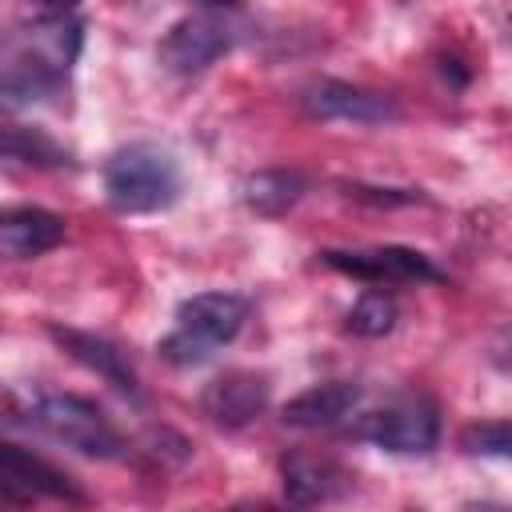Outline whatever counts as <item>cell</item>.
I'll return each instance as SVG.
<instances>
[{"label": "cell", "mask_w": 512, "mask_h": 512, "mask_svg": "<svg viewBox=\"0 0 512 512\" xmlns=\"http://www.w3.org/2000/svg\"><path fill=\"white\" fill-rule=\"evenodd\" d=\"M104 196L116 212H160L180 196V164L160 144H128L104 160Z\"/></svg>", "instance_id": "6da1fadb"}, {"label": "cell", "mask_w": 512, "mask_h": 512, "mask_svg": "<svg viewBox=\"0 0 512 512\" xmlns=\"http://www.w3.org/2000/svg\"><path fill=\"white\" fill-rule=\"evenodd\" d=\"M248 320V300L236 292H196L180 300L172 332L160 340V356L176 368L204 364L216 348L236 340Z\"/></svg>", "instance_id": "7a4b0ae2"}, {"label": "cell", "mask_w": 512, "mask_h": 512, "mask_svg": "<svg viewBox=\"0 0 512 512\" xmlns=\"http://www.w3.org/2000/svg\"><path fill=\"white\" fill-rule=\"evenodd\" d=\"M28 420L48 432L56 444L92 456V460H116L124 452V436L116 420L88 396L76 392H40L28 404Z\"/></svg>", "instance_id": "3957f363"}, {"label": "cell", "mask_w": 512, "mask_h": 512, "mask_svg": "<svg viewBox=\"0 0 512 512\" xmlns=\"http://www.w3.org/2000/svg\"><path fill=\"white\" fill-rule=\"evenodd\" d=\"M356 436L392 456H428L440 440V412L424 396H400L356 424Z\"/></svg>", "instance_id": "277c9868"}, {"label": "cell", "mask_w": 512, "mask_h": 512, "mask_svg": "<svg viewBox=\"0 0 512 512\" xmlns=\"http://www.w3.org/2000/svg\"><path fill=\"white\" fill-rule=\"evenodd\" d=\"M228 48H232V36H228L224 20H216V16H184L160 36L156 56H160V64L168 72L192 76V72H204L208 64H216Z\"/></svg>", "instance_id": "5b68a950"}, {"label": "cell", "mask_w": 512, "mask_h": 512, "mask_svg": "<svg viewBox=\"0 0 512 512\" xmlns=\"http://www.w3.org/2000/svg\"><path fill=\"white\" fill-rule=\"evenodd\" d=\"M320 260L328 268H340L356 280H372V284H420V280H440V268L416 252V248H356V252H340L328 248L320 252Z\"/></svg>", "instance_id": "8992f818"}, {"label": "cell", "mask_w": 512, "mask_h": 512, "mask_svg": "<svg viewBox=\"0 0 512 512\" xmlns=\"http://www.w3.org/2000/svg\"><path fill=\"white\" fill-rule=\"evenodd\" d=\"M0 488L16 500H32V496H48V500H84V492L76 488V480L56 468L52 460L36 456L24 444H12L0 436Z\"/></svg>", "instance_id": "52a82bcc"}, {"label": "cell", "mask_w": 512, "mask_h": 512, "mask_svg": "<svg viewBox=\"0 0 512 512\" xmlns=\"http://www.w3.org/2000/svg\"><path fill=\"white\" fill-rule=\"evenodd\" d=\"M300 104L312 120H352V124H384L396 116L392 96L368 92L344 80H316L300 92Z\"/></svg>", "instance_id": "ba28073f"}, {"label": "cell", "mask_w": 512, "mask_h": 512, "mask_svg": "<svg viewBox=\"0 0 512 512\" xmlns=\"http://www.w3.org/2000/svg\"><path fill=\"white\" fill-rule=\"evenodd\" d=\"M268 392H272L268 388V376L248 372V368H236V372L216 376L200 392V408H204V416L216 428H244V424H252L268 408Z\"/></svg>", "instance_id": "9c48e42d"}, {"label": "cell", "mask_w": 512, "mask_h": 512, "mask_svg": "<svg viewBox=\"0 0 512 512\" xmlns=\"http://www.w3.org/2000/svg\"><path fill=\"white\" fill-rule=\"evenodd\" d=\"M60 240H64V216L36 208V204L0 208V256L32 260V256L52 252Z\"/></svg>", "instance_id": "30bf717a"}, {"label": "cell", "mask_w": 512, "mask_h": 512, "mask_svg": "<svg viewBox=\"0 0 512 512\" xmlns=\"http://www.w3.org/2000/svg\"><path fill=\"white\" fill-rule=\"evenodd\" d=\"M48 332H52V340H56L72 360H80L88 372H96L100 380H108L116 392H124V396H132V400L140 396L136 372H132L128 356H124L112 340L92 336V332H80V328H60V324H52Z\"/></svg>", "instance_id": "8fae6325"}, {"label": "cell", "mask_w": 512, "mask_h": 512, "mask_svg": "<svg viewBox=\"0 0 512 512\" xmlns=\"http://www.w3.org/2000/svg\"><path fill=\"white\" fill-rule=\"evenodd\" d=\"M356 404H360L356 380H324V384L292 396L280 408V420L292 428H332V424L348 420V412H356Z\"/></svg>", "instance_id": "7c38bea8"}, {"label": "cell", "mask_w": 512, "mask_h": 512, "mask_svg": "<svg viewBox=\"0 0 512 512\" xmlns=\"http://www.w3.org/2000/svg\"><path fill=\"white\" fill-rule=\"evenodd\" d=\"M280 484L292 504H328L344 492L348 476L316 452H284L280 456Z\"/></svg>", "instance_id": "4fadbf2b"}, {"label": "cell", "mask_w": 512, "mask_h": 512, "mask_svg": "<svg viewBox=\"0 0 512 512\" xmlns=\"http://www.w3.org/2000/svg\"><path fill=\"white\" fill-rule=\"evenodd\" d=\"M60 84H64V68L52 64V60H48L40 48H32V44L0 68V100L12 104V108L40 104V100L56 96Z\"/></svg>", "instance_id": "5bb4252c"}, {"label": "cell", "mask_w": 512, "mask_h": 512, "mask_svg": "<svg viewBox=\"0 0 512 512\" xmlns=\"http://www.w3.org/2000/svg\"><path fill=\"white\" fill-rule=\"evenodd\" d=\"M304 188H308V180L300 172L268 168V172H256V176L244 180V204L264 212V216H280L304 196Z\"/></svg>", "instance_id": "9a60e30c"}, {"label": "cell", "mask_w": 512, "mask_h": 512, "mask_svg": "<svg viewBox=\"0 0 512 512\" xmlns=\"http://www.w3.org/2000/svg\"><path fill=\"white\" fill-rule=\"evenodd\" d=\"M0 160H16V164H32V168H56L68 160V152L52 136H44L40 128L0 124Z\"/></svg>", "instance_id": "2e32d148"}, {"label": "cell", "mask_w": 512, "mask_h": 512, "mask_svg": "<svg viewBox=\"0 0 512 512\" xmlns=\"http://www.w3.org/2000/svg\"><path fill=\"white\" fill-rule=\"evenodd\" d=\"M396 300L388 296V292H364L352 308H348V332H356V336H368V340H376V336H388L392 328H396Z\"/></svg>", "instance_id": "e0dca14e"}, {"label": "cell", "mask_w": 512, "mask_h": 512, "mask_svg": "<svg viewBox=\"0 0 512 512\" xmlns=\"http://www.w3.org/2000/svg\"><path fill=\"white\" fill-rule=\"evenodd\" d=\"M464 452H484V456H508L512 452V432L508 420H488V424H472L460 436Z\"/></svg>", "instance_id": "ac0fdd59"}, {"label": "cell", "mask_w": 512, "mask_h": 512, "mask_svg": "<svg viewBox=\"0 0 512 512\" xmlns=\"http://www.w3.org/2000/svg\"><path fill=\"white\" fill-rule=\"evenodd\" d=\"M80 0H24V16L32 24H48V20H64L76 12Z\"/></svg>", "instance_id": "d6986e66"}, {"label": "cell", "mask_w": 512, "mask_h": 512, "mask_svg": "<svg viewBox=\"0 0 512 512\" xmlns=\"http://www.w3.org/2000/svg\"><path fill=\"white\" fill-rule=\"evenodd\" d=\"M204 4H212V8H236L240 0H204Z\"/></svg>", "instance_id": "ffe728a7"}]
</instances>
